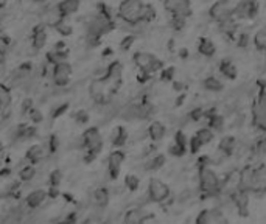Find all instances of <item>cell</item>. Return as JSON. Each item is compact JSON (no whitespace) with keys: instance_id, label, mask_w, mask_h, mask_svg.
I'll use <instances>...</instances> for the list:
<instances>
[{"instance_id":"60d3db41","label":"cell","mask_w":266,"mask_h":224,"mask_svg":"<svg viewBox=\"0 0 266 224\" xmlns=\"http://www.w3.org/2000/svg\"><path fill=\"white\" fill-rule=\"evenodd\" d=\"M173 75H175V67H168L167 70L162 72V80L170 81V80H173Z\"/></svg>"},{"instance_id":"836d02e7","label":"cell","mask_w":266,"mask_h":224,"mask_svg":"<svg viewBox=\"0 0 266 224\" xmlns=\"http://www.w3.org/2000/svg\"><path fill=\"white\" fill-rule=\"evenodd\" d=\"M28 117H30V120H31L33 123H36V125H39V123L44 122V114L41 112V109H37V107H33V109L30 110Z\"/></svg>"},{"instance_id":"f1b7e54d","label":"cell","mask_w":266,"mask_h":224,"mask_svg":"<svg viewBox=\"0 0 266 224\" xmlns=\"http://www.w3.org/2000/svg\"><path fill=\"white\" fill-rule=\"evenodd\" d=\"M125 187L129 192H136L140 187V178L137 175H126L125 176Z\"/></svg>"},{"instance_id":"3957f363","label":"cell","mask_w":266,"mask_h":224,"mask_svg":"<svg viewBox=\"0 0 266 224\" xmlns=\"http://www.w3.org/2000/svg\"><path fill=\"white\" fill-rule=\"evenodd\" d=\"M143 7L142 0H123L119 8V17L129 25H139L142 24Z\"/></svg>"},{"instance_id":"e0dca14e","label":"cell","mask_w":266,"mask_h":224,"mask_svg":"<svg viewBox=\"0 0 266 224\" xmlns=\"http://www.w3.org/2000/svg\"><path fill=\"white\" fill-rule=\"evenodd\" d=\"M50 153L47 150V146L44 145H33L28 148L27 154H25V159L28 160V163L31 165H36V163H41V162H45L48 159Z\"/></svg>"},{"instance_id":"4316f807","label":"cell","mask_w":266,"mask_h":224,"mask_svg":"<svg viewBox=\"0 0 266 224\" xmlns=\"http://www.w3.org/2000/svg\"><path fill=\"white\" fill-rule=\"evenodd\" d=\"M19 178L24 182H30L36 178V165L31 163H24V166H21L19 170Z\"/></svg>"},{"instance_id":"44dd1931","label":"cell","mask_w":266,"mask_h":224,"mask_svg":"<svg viewBox=\"0 0 266 224\" xmlns=\"http://www.w3.org/2000/svg\"><path fill=\"white\" fill-rule=\"evenodd\" d=\"M109 139H111L112 146H116L117 150H120L122 146H125V145L128 143L129 133H128V129H126L125 126H117V128L111 133Z\"/></svg>"},{"instance_id":"2e32d148","label":"cell","mask_w":266,"mask_h":224,"mask_svg":"<svg viewBox=\"0 0 266 224\" xmlns=\"http://www.w3.org/2000/svg\"><path fill=\"white\" fill-rule=\"evenodd\" d=\"M149 218H151V215H149L143 207L137 206V207L129 209V210L125 213L123 222H125V224H145L146 219H149Z\"/></svg>"},{"instance_id":"74e56055","label":"cell","mask_w":266,"mask_h":224,"mask_svg":"<svg viewBox=\"0 0 266 224\" xmlns=\"http://www.w3.org/2000/svg\"><path fill=\"white\" fill-rule=\"evenodd\" d=\"M34 107V104H33V100H30V98H27V100H24V103H22V106H21V109H22V114H30V110Z\"/></svg>"},{"instance_id":"8d00e7d4","label":"cell","mask_w":266,"mask_h":224,"mask_svg":"<svg viewBox=\"0 0 266 224\" xmlns=\"http://www.w3.org/2000/svg\"><path fill=\"white\" fill-rule=\"evenodd\" d=\"M258 172H260V182H261V192L266 195V165L260 163L258 165Z\"/></svg>"},{"instance_id":"484cf974","label":"cell","mask_w":266,"mask_h":224,"mask_svg":"<svg viewBox=\"0 0 266 224\" xmlns=\"http://www.w3.org/2000/svg\"><path fill=\"white\" fill-rule=\"evenodd\" d=\"M220 73L227 80H235L237 75H238V70H237V66L232 61L224 60V61L220 63Z\"/></svg>"},{"instance_id":"1f68e13d","label":"cell","mask_w":266,"mask_h":224,"mask_svg":"<svg viewBox=\"0 0 266 224\" xmlns=\"http://www.w3.org/2000/svg\"><path fill=\"white\" fill-rule=\"evenodd\" d=\"M72 119H73V122H75L77 125H86V123L89 122V112L84 110V109L77 110V112H73Z\"/></svg>"},{"instance_id":"30bf717a","label":"cell","mask_w":266,"mask_h":224,"mask_svg":"<svg viewBox=\"0 0 266 224\" xmlns=\"http://www.w3.org/2000/svg\"><path fill=\"white\" fill-rule=\"evenodd\" d=\"M125 159H126V154L123 153V150H114L109 154V157H108V176H109V179L114 181L120 176Z\"/></svg>"},{"instance_id":"e575fe53","label":"cell","mask_w":266,"mask_h":224,"mask_svg":"<svg viewBox=\"0 0 266 224\" xmlns=\"http://www.w3.org/2000/svg\"><path fill=\"white\" fill-rule=\"evenodd\" d=\"M77 218H78V215L75 212H70V213L64 215L63 218H60L58 221H55L53 224H77Z\"/></svg>"},{"instance_id":"f6af8a7d","label":"cell","mask_w":266,"mask_h":224,"mask_svg":"<svg viewBox=\"0 0 266 224\" xmlns=\"http://www.w3.org/2000/svg\"><path fill=\"white\" fill-rule=\"evenodd\" d=\"M98 224H114V222L109 221V219H106V221H101V222H98Z\"/></svg>"},{"instance_id":"6da1fadb","label":"cell","mask_w":266,"mask_h":224,"mask_svg":"<svg viewBox=\"0 0 266 224\" xmlns=\"http://www.w3.org/2000/svg\"><path fill=\"white\" fill-rule=\"evenodd\" d=\"M196 179H198V192L201 193L202 198L217 199L220 196V193H221V178L214 170V166L207 165L202 160V157H201L199 165H198Z\"/></svg>"},{"instance_id":"b9f144b4","label":"cell","mask_w":266,"mask_h":224,"mask_svg":"<svg viewBox=\"0 0 266 224\" xmlns=\"http://www.w3.org/2000/svg\"><path fill=\"white\" fill-rule=\"evenodd\" d=\"M5 61H7V54H5V51L2 48H0V66H4Z\"/></svg>"},{"instance_id":"7c38bea8","label":"cell","mask_w":266,"mask_h":224,"mask_svg":"<svg viewBox=\"0 0 266 224\" xmlns=\"http://www.w3.org/2000/svg\"><path fill=\"white\" fill-rule=\"evenodd\" d=\"M165 163H167V154L153 153L146 159L142 160V168H143V172L153 173V172H157V170H161V168H164Z\"/></svg>"},{"instance_id":"8992f818","label":"cell","mask_w":266,"mask_h":224,"mask_svg":"<svg viewBox=\"0 0 266 224\" xmlns=\"http://www.w3.org/2000/svg\"><path fill=\"white\" fill-rule=\"evenodd\" d=\"M195 224H231L227 215L220 207L204 209L195 216Z\"/></svg>"},{"instance_id":"603a6c76","label":"cell","mask_w":266,"mask_h":224,"mask_svg":"<svg viewBox=\"0 0 266 224\" xmlns=\"http://www.w3.org/2000/svg\"><path fill=\"white\" fill-rule=\"evenodd\" d=\"M48 34L44 25H37L33 31V48L34 50H42L47 44Z\"/></svg>"},{"instance_id":"ffe728a7","label":"cell","mask_w":266,"mask_h":224,"mask_svg":"<svg viewBox=\"0 0 266 224\" xmlns=\"http://www.w3.org/2000/svg\"><path fill=\"white\" fill-rule=\"evenodd\" d=\"M81 5V0H61V2L56 5L58 14L61 19H66L72 14H75L80 10Z\"/></svg>"},{"instance_id":"7a4b0ae2","label":"cell","mask_w":266,"mask_h":224,"mask_svg":"<svg viewBox=\"0 0 266 224\" xmlns=\"http://www.w3.org/2000/svg\"><path fill=\"white\" fill-rule=\"evenodd\" d=\"M145 198L148 202H153V204H164L172 198V189L162 179L151 178L146 187Z\"/></svg>"},{"instance_id":"f35d334b","label":"cell","mask_w":266,"mask_h":224,"mask_svg":"<svg viewBox=\"0 0 266 224\" xmlns=\"http://www.w3.org/2000/svg\"><path fill=\"white\" fill-rule=\"evenodd\" d=\"M249 44H251L249 34H248V33H241V34H240V38H238V45H240L241 48H246Z\"/></svg>"},{"instance_id":"4dcf8cb0","label":"cell","mask_w":266,"mask_h":224,"mask_svg":"<svg viewBox=\"0 0 266 224\" xmlns=\"http://www.w3.org/2000/svg\"><path fill=\"white\" fill-rule=\"evenodd\" d=\"M61 181H63L61 170H51L48 173V187H60Z\"/></svg>"},{"instance_id":"8fae6325","label":"cell","mask_w":266,"mask_h":224,"mask_svg":"<svg viewBox=\"0 0 266 224\" xmlns=\"http://www.w3.org/2000/svg\"><path fill=\"white\" fill-rule=\"evenodd\" d=\"M165 10H168L173 16L187 19L192 14L190 0H165Z\"/></svg>"},{"instance_id":"d6986e66","label":"cell","mask_w":266,"mask_h":224,"mask_svg":"<svg viewBox=\"0 0 266 224\" xmlns=\"http://www.w3.org/2000/svg\"><path fill=\"white\" fill-rule=\"evenodd\" d=\"M168 133V128L164 122H159V120H154L149 123V126L146 128V136L153 140V142H161L165 139Z\"/></svg>"},{"instance_id":"83f0119b","label":"cell","mask_w":266,"mask_h":224,"mask_svg":"<svg viewBox=\"0 0 266 224\" xmlns=\"http://www.w3.org/2000/svg\"><path fill=\"white\" fill-rule=\"evenodd\" d=\"M11 100H13V98H11L10 87L0 86V110H5L7 107H10Z\"/></svg>"},{"instance_id":"ee69618b","label":"cell","mask_w":266,"mask_h":224,"mask_svg":"<svg viewBox=\"0 0 266 224\" xmlns=\"http://www.w3.org/2000/svg\"><path fill=\"white\" fill-rule=\"evenodd\" d=\"M7 2H8V0H0V8H4L7 5Z\"/></svg>"},{"instance_id":"d590c367","label":"cell","mask_w":266,"mask_h":224,"mask_svg":"<svg viewBox=\"0 0 266 224\" xmlns=\"http://www.w3.org/2000/svg\"><path fill=\"white\" fill-rule=\"evenodd\" d=\"M69 109V104L67 103H63V104H58V106H55L51 109V117L53 119H56V117H60V116H63L64 112Z\"/></svg>"},{"instance_id":"5b68a950","label":"cell","mask_w":266,"mask_h":224,"mask_svg":"<svg viewBox=\"0 0 266 224\" xmlns=\"http://www.w3.org/2000/svg\"><path fill=\"white\" fill-rule=\"evenodd\" d=\"M134 63L140 69V72L145 75H153L164 67L162 61L159 60L156 54L148 53V51H137L134 54Z\"/></svg>"},{"instance_id":"5bb4252c","label":"cell","mask_w":266,"mask_h":224,"mask_svg":"<svg viewBox=\"0 0 266 224\" xmlns=\"http://www.w3.org/2000/svg\"><path fill=\"white\" fill-rule=\"evenodd\" d=\"M109 201H111V192H109V189H106V187H97V189L92 192L90 202H92L93 209L104 210L106 207L109 206Z\"/></svg>"},{"instance_id":"9c48e42d","label":"cell","mask_w":266,"mask_h":224,"mask_svg":"<svg viewBox=\"0 0 266 224\" xmlns=\"http://www.w3.org/2000/svg\"><path fill=\"white\" fill-rule=\"evenodd\" d=\"M188 153V137L184 134V131H176L175 139L172 140V143L167 148V154L173 156V157H182Z\"/></svg>"},{"instance_id":"9a60e30c","label":"cell","mask_w":266,"mask_h":224,"mask_svg":"<svg viewBox=\"0 0 266 224\" xmlns=\"http://www.w3.org/2000/svg\"><path fill=\"white\" fill-rule=\"evenodd\" d=\"M50 199L48 196V190H44V189H34L33 192H30L25 198V206L33 210V209H39L42 207L47 201Z\"/></svg>"},{"instance_id":"d6a6232c","label":"cell","mask_w":266,"mask_h":224,"mask_svg":"<svg viewBox=\"0 0 266 224\" xmlns=\"http://www.w3.org/2000/svg\"><path fill=\"white\" fill-rule=\"evenodd\" d=\"M61 146V139L58 136H51L48 140H47V150L50 154H55Z\"/></svg>"},{"instance_id":"52a82bcc","label":"cell","mask_w":266,"mask_h":224,"mask_svg":"<svg viewBox=\"0 0 266 224\" xmlns=\"http://www.w3.org/2000/svg\"><path fill=\"white\" fill-rule=\"evenodd\" d=\"M83 139H84V146H86V153L98 157V154L103 150V136L100 133V129L97 126H90L83 133Z\"/></svg>"},{"instance_id":"7402d4cb","label":"cell","mask_w":266,"mask_h":224,"mask_svg":"<svg viewBox=\"0 0 266 224\" xmlns=\"http://www.w3.org/2000/svg\"><path fill=\"white\" fill-rule=\"evenodd\" d=\"M237 145H238L237 137H234V136H223V137L220 139V142H218V146H217V148H218L220 151L226 153V154L231 157V156H234V154H235Z\"/></svg>"},{"instance_id":"cb8c5ba5","label":"cell","mask_w":266,"mask_h":224,"mask_svg":"<svg viewBox=\"0 0 266 224\" xmlns=\"http://www.w3.org/2000/svg\"><path fill=\"white\" fill-rule=\"evenodd\" d=\"M202 87H204L205 90H208V92H221V90L224 89V84H223V81H221L218 77H215V75H208V77L204 78Z\"/></svg>"},{"instance_id":"7dc6e473","label":"cell","mask_w":266,"mask_h":224,"mask_svg":"<svg viewBox=\"0 0 266 224\" xmlns=\"http://www.w3.org/2000/svg\"><path fill=\"white\" fill-rule=\"evenodd\" d=\"M34 2H37V4H41V2H45V0H34Z\"/></svg>"},{"instance_id":"7bdbcfd3","label":"cell","mask_w":266,"mask_h":224,"mask_svg":"<svg viewBox=\"0 0 266 224\" xmlns=\"http://www.w3.org/2000/svg\"><path fill=\"white\" fill-rule=\"evenodd\" d=\"M173 87H175V90H179V92H181L182 87H184V84H182L181 81H175V83H173Z\"/></svg>"},{"instance_id":"4fadbf2b","label":"cell","mask_w":266,"mask_h":224,"mask_svg":"<svg viewBox=\"0 0 266 224\" xmlns=\"http://www.w3.org/2000/svg\"><path fill=\"white\" fill-rule=\"evenodd\" d=\"M210 16L214 17L217 22H224V21H229L232 19V10L229 7V2L227 0H218L217 4L212 5L210 8Z\"/></svg>"},{"instance_id":"ab89813d","label":"cell","mask_w":266,"mask_h":224,"mask_svg":"<svg viewBox=\"0 0 266 224\" xmlns=\"http://www.w3.org/2000/svg\"><path fill=\"white\" fill-rule=\"evenodd\" d=\"M134 36H126L123 41H122V44H120V47H122V50H129L131 48V45L134 44Z\"/></svg>"},{"instance_id":"f546056e","label":"cell","mask_w":266,"mask_h":224,"mask_svg":"<svg viewBox=\"0 0 266 224\" xmlns=\"http://www.w3.org/2000/svg\"><path fill=\"white\" fill-rule=\"evenodd\" d=\"M55 30L63 36V38H67L73 33V27L67 22H64V19H61L56 25H55Z\"/></svg>"},{"instance_id":"d4e9b609","label":"cell","mask_w":266,"mask_h":224,"mask_svg":"<svg viewBox=\"0 0 266 224\" xmlns=\"http://www.w3.org/2000/svg\"><path fill=\"white\" fill-rule=\"evenodd\" d=\"M198 51L204 56V58H212L217 53V47L208 38H202L198 44Z\"/></svg>"},{"instance_id":"ba28073f","label":"cell","mask_w":266,"mask_h":224,"mask_svg":"<svg viewBox=\"0 0 266 224\" xmlns=\"http://www.w3.org/2000/svg\"><path fill=\"white\" fill-rule=\"evenodd\" d=\"M72 66L69 64V61H64V63H60L56 66H53V81H55V86L56 87H66L69 83H70V78H72Z\"/></svg>"},{"instance_id":"277c9868","label":"cell","mask_w":266,"mask_h":224,"mask_svg":"<svg viewBox=\"0 0 266 224\" xmlns=\"http://www.w3.org/2000/svg\"><path fill=\"white\" fill-rule=\"evenodd\" d=\"M252 123L261 133H266V89H258L252 103Z\"/></svg>"},{"instance_id":"ac0fdd59","label":"cell","mask_w":266,"mask_h":224,"mask_svg":"<svg viewBox=\"0 0 266 224\" xmlns=\"http://www.w3.org/2000/svg\"><path fill=\"white\" fill-rule=\"evenodd\" d=\"M249 198H251V195L248 193V192H244V190H238V192H235L234 195H232V198H231V201H232V206L237 209V212L240 213V215H243V216H246L248 213H249Z\"/></svg>"},{"instance_id":"bcb514c9","label":"cell","mask_w":266,"mask_h":224,"mask_svg":"<svg viewBox=\"0 0 266 224\" xmlns=\"http://www.w3.org/2000/svg\"><path fill=\"white\" fill-rule=\"evenodd\" d=\"M244 2H248V4H257V0H244Z\"/></svg>"}]
</instances>
